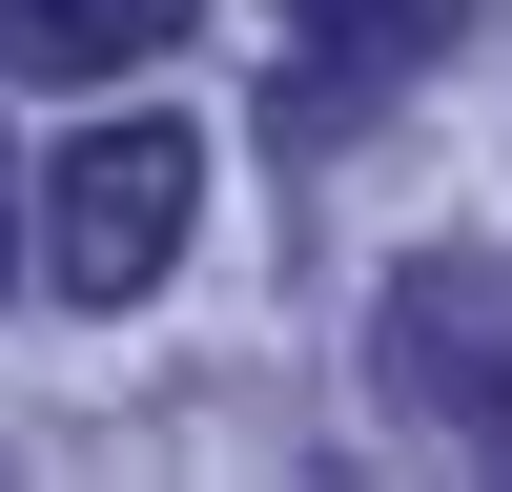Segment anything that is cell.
I'll return each instance as SVG.
<instances>
[{"mask_svg":"<svg viewBox=\"0 0 512 492\" xmlns=\"http://www.w3.org/2000/svg\"><path fill=\"white\" fill-rule=\"evenodd\" d=\"M185 205H205V123H164V103H123V123H82L62 164H41V267H62V308H144L164 287V246H185Z\"/></svg>","mask_w":512,"mask_h":492,"instance_id":"6da1fadb","label":"cell"},{"mask_svg":"<svg viewBox=\"0 0 512 492\" xmlns=\"http://www.w3.org/2000/svg\"><path fill=\"white\" fill-rule=\"evenodd\" d=\"M205 0H0V62H41V82H103V62H164Z\"/></svg>","mask_w":512,"mask_h":492,"instance_id":"7a4b0ae2","label":"cell"},{"mask_svg":"<svg viewBox=\"0 0 512 492\" xmlns=\"http://www.w3.org/2000/svg\"><path fill=\"white\" fill-rule=\"evenodd\" d=\"M431 21H451V0H287V41H308V62H410Z\"/></svg>","mask_w":512,"mask_h":492,"instance_id":"3957f363","label":"cell"},{"mask_svg":"<svg viewBox=\"0 0 512 492\" xmlns=\"http://www.w3.org/2000/svg\"><path fill=\"white\" fill-rule=\"evenodd\" d=\"M0 287H21V164H0Z\"/></svg>","mask_w":512,"mask_h":492,"instance_id":"277c9868","label":"cell"}]
</instances>
